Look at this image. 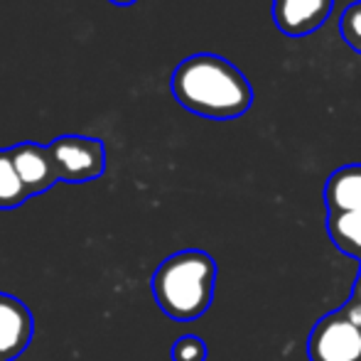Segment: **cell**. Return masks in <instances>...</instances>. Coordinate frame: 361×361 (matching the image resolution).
Wrapping results in <instances>:
<instances>
[{"mask_svg":"<svg viewBox=\"0 0 361 361\" xmlns=\"http://www.w3.org/2000/svg\"><path fill=\"white\" fill-rule=\"evenodd\" d=\"M170 89L177 104L212 121L238 118L253 104V89L241 69L209 52L192 54L177 64Z\"/></svg>","mask_w":361,"mask_h":361,"instance_id":"cell-1","label":"cell"},{"mask_svg":"<svg viewBox=\"0 0 361 361\" xmlns=\"http://www.w3.org/2000/svg\"><path fill=\"white\" fill-rule=\"evenodd\" d=\"M152 298L175 322H195L212 307L216 263L207 251L185 248L167 256L152 273Z\"/></svg>","mask_w":361,"mask_h":361,"instance_id":"cell-2","label":"cell"},{"mask_svg":"<svg viewBox=\"0 0 361 361\" xmlns=\"http://www.w3.org/2000/svg\"><path fill=\"white\" fill-rule=\"evenodd\" d=\"M49 147V155L57 167L59 182L84 185L94 182L106 170V145L104 140L91 135H59Z\"/></svg>","mask_w":361,"mask_h":361,"instance_id":"cell-3","label":"cell"},{"mask_svg":"<svg viewBox=\"0 0 361 361\" xmlns=\"http://www.w3.org/2000/svg\"><path fill=\"white\" fill-rule=\"evenodd\" d=\"M310 361H359L361 329L347 319L342 307L317 319L307 339Z\"/></svg>","mask_w":361,"mask_h":361,"instance_id":"cell-4","label":"cell"},{"mask_svg":"<svg viewBox=\"0 0 361 361\" xmlns=\"http://www.w3.org/2000/svg\"><path fill=\"white\" fill-rule=\"evenodd\" d=\"M35 334L30 307L15 295L0 293V361H15L25 354Z\"/></svg>","mask_w":361,"mask_h":361,"instance_id":"cell-5","label":"cell"},{"mask_svg":"<svg viewBox=\"0 0 361 361\" xmlns=\"http://www.w3.org/2000/svg\"><path fill=\"white\" fill-rule=\"evenodd\" d=\"M334 0H273V23L288 37H307L327 23Z\"/></svg>","mask_w":361,"mask_h":361,"instance_id":"cell-6","label":"cell"},{"mask_svg":"<svg viewBox=\"0 0 361 361\" xmlns=\"http://www.w3.org/2000/svg\"><path fill=\"white\" fill-rule=\"evenodd\" d=\"M10 155H13L15 170H18L20 180H23L25 190L30 192V197L44 195L47 190H52L59 182L57 167L49 155L47 145L32 143V140H25L10 147Z\"/></svg>","mask_w":361,"mask_h":361,"instance_id":"cell-7","label":"cell"},{"mask_svg":"<svg viewBox=\"0 0 361 361\" xmlns=\"http://www.w3.org/2000/svg\"><path fill=\"white\" fill-rule=\"evenodd\" d=\"M327 214L361 212V165H344L329 175L324 185Z\"/></svg>","mask_w":361,"mask_h":361,"instance_id":"cell-8","label":"cell"},{"mask_svg":"<svg viewBox=\"0 0 361 361\" xmlns=\"http://www.w3.org/2000/svg\"><path fill=\"white\" fill-rule=\"evenodd\" d=\"M327 233L339 251L361 261V212L327 214Z\"/></svg>","mask_w":361,"mask_h":361,"instance_id":"cell-9","label":"cell"},{"mask_svg":"<svg viewBox=\"0 0 361 361\" xmlns=\"http://www.w3.org/2000/svg\"><path fill=\"white\" fill-rule=\"evenodd\" d=\"M30 200V192L25 190L18 170H15L10 147H0V212L18 209Z\"/></svg>","mask_w":361,"mask_h":361,"instance_id":"cell-10","label":"cell"},{"mask_svg":"<svg viewBox=\"0 0 361 361\" xmlns=\"http://www.w3.org/2000/svg\"><path fill=\"white\" fill-rule=\"evenodd\" d=\"M339 32L354 52H361V0L344 8L342 20H339Z\"/></svg>","mask_w":361,"mask_h":361,"instance_id":"cell-11","label":"cell"},{"mask_svg":"<svg viewBox=\"0 0 361 361\" xmlns=\"http://www.w3.org/2000/svg\"><path fill=\"white\" fill-rule=\"evenodd\" d=\"M207 344L197 334H182L170 349L172 361H207Z\"/></svg>","mask_w":361,"mask_h":361,"instance_id":"cell-12","label":"cell"},{"mask_svg":"<svg viewBox=\"0 0 361 361\" xmlns=\"http://www.w3.org/2000/svg\"><path fill=\"white\" fill-rule=\"evenodd\" d=\"M342 312L347 314L349 322L357 324V327L361 329V305H357V302H352V300H349V302L342 307Z\"/></svg>","mask_w":361,"mask_h":361,"instance_id":"cell-13","label":"cell"},{"mask_svg":"<svg viewBox=\"0 0 361 361\" xmlns=\"http://www.w3.org/2000/svg\"><path fill=\"white\" fill-rule=\"evenodd\" d=\"M352 302H357L361 305V271H359V278H357V283H354V290H352Z\"/></svg>","mask_w":361,"mask_h":361,"instance_id":"cell-14","label":"cell"},{"mask_svg":"<svg viewBox=\"0 0 361 361\" xmlns=\"http://www.w3.org/2000/svg\"><path fill=\"white\" fill-rule=\"evenodd\" d=\"M109 3H114V5H133V3H138V0H109Z\"/></svg>","mask_w":361,"mask_h":361,"instance_id":"cell-15","label":"cell"},{"mask_svg":"<svg viewBox=\"0 0 361 361\" xmlns=\"http://www.w3.org/2000/svg\"><path fill=\"white\" fill-rule=\"evenodd\" d=\"M359 361H361V359H359Z\"/></svg>","mask_w":361,"mask_h":361,"instance_id":"cell-16","label":"cell"}]
</instances>
